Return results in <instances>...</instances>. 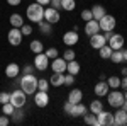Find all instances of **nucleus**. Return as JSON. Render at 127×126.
<instances>
[{
  "mask_svg": "<svg viewBox=\"0 0 127 126\" xmlns=\"http://www.w3.org/2000/svg\"><path fill=\"white\" fill-rule=\"evenodd\" d=\"M37 80L39 78L32 73H27V75H22L19 80V87L27 94V96H34V92L37 90Z\"/></svg>",
  "mask_w": 127,
  "mask_h": 126,
  "instance_id": "nucleus-1",
  "label": "nucleus"
},
{
  "mask_svg": "<svg viewBox=\"0 0 127 126\" xmlns=\"http://www.w3.org/2000/svg\"><path fill=\"white\" fill-rule=\"evenodd\" d=\"M26 15L31 22L34 24H39L41 20H44V5H41L37 2L34 3H29L27 5V10H26Z\"/></svg>",
  "mask_w": 127,
  "mask_h": 126,
  "instance_id": "nucleus-2",
  "label": "nucleus"
},
{
  "mask_svg": "<svg viewBox=\"0 0 127 126\" xmlns=\"http://www.w3.org/2000/svg\"><path fill=\"white\" fill-rule=\"evenodd\" d=\"M9 102H12L14 107H24L26 102H27V94H26L22 89H17V90L10 92V101Z\"/></svg>",
  "mask_w": 127,
  "mask_h": 126,
  "instance_id": "nucleus-3",
  "label": "nucleus"
},
{
  "mask_svg": "<svg viewBox=\"0 0 127 126\" xmlns=\"http://www.w3.org/2000/svg\"><path fill=\"white\" fill-rule=\"evenodd\" d=\"M108 96V106H112V107H122V104H124V94L119 90V89H114L112 92H108L107 94Z\"/></svg>",
  "mask_w": 127,
  "mask_h": 126,
  "instance_id": "nucleus-4",
  "label": "nucleus"
},
{
  "mask_svg": "<svg viewBox=\"0 0 127 126\" xmlns=\"http://www.w3.org/2000/svg\"><path fill=\"white\" fill-rule=\"evenodd\" d=\"M98 26H100V31H114L115 29V26H117V20L114 15H110V14H105L102 19L98 20Z\"/></svg>",
  "mask_w": 127,
  "mask_h": 126,
  "instance_id": "nucleus-5",
  "label": "nucleus"
},
{
  "mask_svg": "<svg viewBox=\"0 0 127 126\" xmlns=\"http://www.w3.org/2000/svg\"><path fill=\"white\" fill-rule=\"evenodd\" d=\"M7 41H9L12 46H19L20 43H22V31L19 27H12L7 32Z\"/></svg>",
  "mask_w": 127,
  "mask_h": 126,
  "instance_id": "nucleus-6",
  "label": "nucleus"
},
{
  "mask_svg": "<svg viewBox=\"0 0 127 126\" xmlns=\"http://www.w3.org/2000/svg\"><path fill=\"white\" fill-rule=\"evenodd\" d=\"M49 61H51V60L46 56L44 51H42V53H37L36 58H34V68H36V70H41V72H44V70L49 67Z\"/></svg>",
  "mask_w": 127,
  "mask_h": 126,
  "instance_id": "nucleus-7",
  "label": "nucleus"
},
{
  "mask_svg": "<svg viewBox=\"0 0 127 126\" xmlns=\"http://www.w3.org/2000/svg\"><path fill=\"white\" fill-rule=\"evenodd\" d=\"M61 15H59V10L54 7H48L44 9V20H48L49 24H58Z\"/></svg>",
  "mask_w": 127,
  "mask_h": 126,
  "instance_id": "nucleus-8",
  "label": "nucleus"
},
{
  "mask_svg": "<svg viewBox=\"0 0 127 126\" xmlns=\"http://www.w3.org/2000/svg\"><path fill=\"white\" fill-rule=\"evenodd\" d=\"M98 118V126H112L114 125V113H108V111H100L97 114Z\"/></svg>",
  "mask_w": 127,
  "mask_h": 126,
  "instance_id": "nucleus-9",
  "label": "nucleus"
},
{
  "mask_svg": "<svg viewBox=\"0 0 127 126\" xmlns=\"http://www.w3.org/2000/svg\"><path fill=\"white\" fill-rule=\"evenodd\" d=\"M34 104L37 107H46L49 104V96L44 90H36L34 92Z\"/></svg>",
  "mask_w": 127,
  "mask_h": 126,
  "instance_id": "nucleus-10",
  "label": "nucleus"
},
{
  "mask_svg": "<svg viewBox=\"0 0 127 126\" xmlns=\"http://www.w3.org/2000/svg\"><path fill=\"white\" fill-rule=\"evenodd\" d=\"M114 125H117V126L127 125V111L124 107H117V111L114 113Z\"/></svg>",
  "mask_w": 127,
  "mask_h": 126,
  "instance_id": "nucleus-11",
  "label": "nucleus"
},
{
  "mask_svg": "<svg viewBox=\"0 0 127 126\" xmlns=\"http://www.w3.org/2000/svg\"><path fill=\"white\" fill-rule=\"evenodd\" d=\"M103 44H107V39H105V36H103V34L97 32V34L90 36V46H92L93 49H100Z\"/></svg>",
  "mask_w": 127,
  "mask_h": 126,
  "instance_id": "nucleus-12",
  "label": "nucleus"
},
{
  "mask_svg": "<svg viewBox=\"0 0 127 126\" xmlns=\"http://www.w3.org/2000/svg\"><path fill=\"white\" fill-rule=\"evenodd\" d=\"M78 41H80V36H78L76 31H68V32L63 34V43H64L66 46H75Z\"/></svg>",
  "mask_w": 127,
  "mask_h": 126,
  "instance_id": "nucleus-13",
  "label": "nucleus"
},
{
  "mask_svg": "<svg viewBox=\"0 0 127 126\" xmlns=\"http://www.w3.org/2000/svg\"><path fill=\"white\" fill-rule=\"evenodd\" d=\"M124 36L122 34H117V32H114L112 34V38L108 39V46L112 49H122V46H124Z\"/></svg>",
  "mask_w": 127,
  "mask_h": 126,
  "instance_id": "nucleus-14",
  "label": "nucleus"
},
{
  "mask_svg": "<svg viewBox=\"0 0 127 126\" xmlns=\"http://www.w3.org/2000/svg\"><path fill=\"white\" fill-rule=\"evenodd\" d=\"M66 65H68V61L64 58H54L51 60V68H53V72H59V73H64L66 72Z\"/></svg>",
  "mask_w": 127,
  "mask_h": 126,
  "instance_id": "nucleus-15",
  "label": "nucleus"
},
{
  "mask_svg": "<svg viewBox=\"0 0 127 126\" xmlns=\"http://www.w3.org/2000/svg\"><path fill=\"white\" fill-rule=\"evenodd\" d=\"M108 84H107V80H100V82H97V84H95V89H93V90H95V96L97 97H105L108 94Z\"/></svg>",
  "mask_w": 127,
  "mask_h": 126,
  "instance_id": "nucleus-16",
  "label": "nucleus"
},
{
  "mask_svg": "<svg viewBox=\"0 0 127 126\" xmlns=\"http://www.w3.org/2000/svg\"><path fill=\"white\" fill-rule=\"evenodd\" d=\"M85 32H87L88 38H90V36H93V34H97V32H100L98 20L92 19V20H88V22H85Z\"/></svg>",
  "mask_w": 127,
  "mask_h": 126,
  "instance_id": "nucleus-17",
  "label": "nucleus"
},
{
  "mask_svg": "<svg viewBox=\"0 0 127 126\" xmlns=\"http://www.w3.org/2000/svg\"><path fill=\"white\" fill-rule=\"evenodd\" d=\"M87 106L83 104V102H78V104H73V109H71V113H69V116H73V118H83L85 114H87Z\"/></svg>",
  "mask_w": 127,
  "mask_h": 126,
  "instance_id": "nucleus-18",
  "label": "nucleus"
},
{
  "mask_svg": "<svg viewBox=\"0 0 127 126\" xmlns=\"http://www.w3.org/2000/svg\"><path fill=\"white\" fill-rule=\"evenodd\" d=\"M49 85H53V87H61V85H64V73L53 72V75L49 78Z\"/></svg>",
  "mask_w": 127,
  "mask_h": 126,
  "instance_id": "nucleus-19",
  "label": "nucleus"
},
{
  "mask_svg": "<svg viewBox=\"0 0 127 126\" xmlns=\"http://www.w3.org/2000/svg\"><path fill=\"white\" fill-rule=\"evenodd\" d=\"M90 10H92V15H93V19H95V20H100L105 14H107L105 7H103V5H100V3H95Z\"/></svg>",
  "mask_w": 127,
  "mask_h": 126,
  "instance_id": "nucleus-20",
  "label": "nucleus"
},
{
  "mask_svg": "<svg viewBox=\"0 0 127 126\" xmlns=\"http://www.w3.org/2000/svg\"><path fill=\"white\" fill-rule=\"evenodd\" d=\"M19 73H20V67L17 65V63H9L7 68H5V75H7L9 78L19 77Z\"/></svg>",
  "mask_w": 127,
  "mask_h": 126,
  "instance_id": "nucleus-21",
  "label": "nucleus"
},
{
  "mask_svg": "<svg viewBox=\"0 0 127 126\" xmlns=\"http://www.w3.org/2000/svg\"><path fill=\"white\" fill-rule=\"evenodd\" d=\"M81 99H83V92H81L80 89H71V92H69V96H68L69 102L78 104V102H81Z\"/></svg>",
  "mask_w": 127,
  "mask_h": 126,
  "instance_id": "nucleus-22",
  "label": "nucleus"
},
{
  "mask_svg": "<svg viewBox=\"0 0 127 126\" xmlns=\"http://www.w3.org/2000/svg\"><path fill=\"white\" fill-rule=\"evenodd\" d=\"M29 48H31V51H32L34 55H37V53H42V51H44V44H42L41 39H34V41H31Z\"/></svg>",
  "mask_w": 127,
  "mask_h": 126,
  "instance_id": "nucleus-23",
  "label": "nucleus"
},
{
  "mask_svg": "<svg viewBox=\"0 0 127 126\" xmlns=\"http://www.w3.org/2000/svg\"><path fill=\"white\" fill-rule=\"evenodd\" d=\"M10 26H12V27H22V26H24V17H22V15H20V14H12V15H10Z\"/></svg>",
  "mask_w": 127,
  "mask_h": 126,
  "instance_id": "nucleus-24",
  "label": "nucleus"
},
{
  "mask_svg": "<svg viewBox=\"0 0 127 126\" xmlns=\"http://www.w3.org/2000/svg\"><path fill=\"white\" fill-rule=\"evenodd\" d=\"M66 72L76 77V75L80 73V63L76 61V60H71V61H68V65H66Z\"/></svg>",
  "mask_w": 127,
  "mask_h": 126,
  "instance_id": "nucleus-25",
  "label": "nucleus"
},
{
  "mask_svg": "<svg viewBox=\"0 0 127 126\" xmlns=\"http://www.w3.org/2000/svg\"><path fill=\"white\" fill-rule=\"evenodd\" d=\"M112 51H114V49L110 48L108 44H103L102 48L98 49V55H100V58H102V60H110V55H112Z\"/></svg>",
  "mask_w": 127,
  "mask_h": 126,
  "instance_id": "nucleus-26",
  "label": "nucleus"
},
{
  "mask_svg": "<svg viewBox=\"0 0 127 126\" xmlns=\"http://www.w3.org/2000/svg\"><path fill=\"white\" fill-rule=\"evenodd\" d=\"M110 61H112V63H122V61H124V53H122V49H114L112 55H110Z\"/></svg>",
  "mask_w": 127,
  "mask_h": 126,
  "instance_id": "nucleus-27",
  "label": "nucleus"
},
{
  "mask_svg": "<svg viewBox=\"0 0 127 126\" xmlns=\"http://www.w3.org/2000/svg\"><path fill=\"white\" fill-rule=\"evenodd\" d=\"M83 121L90 126H98V118H97V114H93V113H90V114L87 113V114L83 116Z\"/></svg>",
  "mask_w": 127,
  "mask_h": 126,
  "instance_id": "nucleus-28",
  "label": "nucleus"
},
{
  "mask_svg": "<svg viewBox=\"0 0 127 126\" xmlns=\"http://www.w3.org/2000/svg\"><path fill=\"white\" fill-rule=\"evenodd\" d=\"M61 9L66 10V12H71V10L76 9V2L75 0H61Z\"/></svg>",
  "mask_w": 127,
  "mask_h": 126,
  "instance_id": "nucleus-29",
  "label": "nucleus"
},
{
  "mask_svg": "<svg viewBox=\"0 0 127 126\" xmlns=\"http://www.w3.org/2000/svg\"><path fill=\"white\" fill-rule=\"evenodd\" d=\"M102 109H103V102H102V101H92V102H90V113L98 114Z\"/></svg>",
  "mask_w": 127,
  "mask_h": 126,
  "instance_id": "nucleus-30",
  "label": "nucleus"
},
{
  "mask_svg": "<svg viewBox=\"0 0 127 126\" xmlns=\"http://www.w3.org/2000/svg\"><path fill=\"white\" fill-rule=\"evenodd\" d=\"M51 27H53V24H49L48 20H41L39 22V31L42 34H46V36L51 34Z\"/></svg>",
  "mask_w": 127,
  "mask_h": 126,
  "instance_id": "nucleus-31",
  "label": "nucleus"
},
{
  "mask_svg": "<svg viewBox=\"0 0 127 126\" xmlns=\"http://www.w3.org/2000/svg\"><path fill=\"white\" fill-rule=\"evenodd\" d=\"M107 84H108V87H110V89H120V77L112 75V77H108Z\"/></svg>",
  "mask_w": 127,
  "mask_h": 126,
  "instance_id": "nucleus-32",
  "label": "nucleus"
},
{
  "mask_svg": "<svg viewBox=\"0 0 127 126\" xmlns=\"http://www.w3.org/2000/svg\"><path fill=\"white\" fill-rule=\"evenodd\" d=\"M14 111H15V107H14L12 102H5V104H2V114L12 116V114H14Z\"/></svg>",
  "mask_w": 127,
  "mask_h": 126,
  "instance_id": "nucleus-33",
  "label": "nucleus"
},
{
  "mask_svg": "<svg viewBox=\"0 0 127 126\" xmlns=\"http://www.w3.org/2000/svg\"><path fill=\"white\" fill-rule=\"evenodd\" d=\"M24 111H22V107H15V111H14V114H12V119H14V123H20L22 119H24Z\"/></svg>",
  "mask_w": 127,
  "mask_h": 126,
  "instance_id": "nucleus-34",
  "label": "nucleus"
},
{
  "mask_svg": "<svg viewBox=\"0 0 127 126\" xmlns=\"http://www.w3.org/2000/svg\"><path fill=\"white\" fill-rule=\"evenodd\" d=\"M37 90H44V92H48V90H49V80H46V78L37 80Z\"/></svg>",
  "mask_w": 127,
  "mask_h": 126,
  "instance_id": "nucleus-35",
  "label": "nucleus"
},
{
  "mask_svg": "<svg viewBox=\"0 0 127 126\" xmlns=\"http://www.w3.org/2000/svg\"><path fill=\"white\" fill-rule=\"evenodd\" d=\"M63 58L66 60V61H71V60L76 58V53H75V51H73L71 48H66V51L63 53Z\"/></svg>",
  "mask_w": 127,
  "mask_h": 126,
  "instance_id": "nucleus-36",
  "label": "nucleus"
},
{
  "mask_svg": "<svg viewBox=\"0 0 127 126\" xmlns=\"http://www.w3.org/2000/svg\"><path fill=\"white\" fill-rule=\"evenodd\" d=\"M46 56H48L49 60H54V58L59 56V51L56 48H49V49H46Z\"/></svg>",
  "mask_w": 127,
  "mask_h": 126,
  "instance_id": "nucleus-37",
  "label": "nucleus"
},
{
  "mask_svg": "<svg viewBox=\"0 0 127 126\" xmlns=\"http://www.w3.org/2000/svg\"><path fill=\"white\" fill-rule=\"evenodd\" d=\"M93 19V15H92V10L90 9H85L83 12H81V20H85V22H88V20Z\"/></svg>",
  "mask_w": 127,
  "mask_h": 126,
  "instance_id": "nucleus-38",
  "label": "nucleus"
},
{
  "mask_svg": "<svg viewBox=\"0 0 127 126\" xmlns=\"http://www.w3.org/2000/svg\"><path fill=\"white\" fill-rule=\"evenodd\" d=\"M20 31H22V36H31V34H32V27H31L29 24H26V22H24V26L20 27Z\"/></svg>",
  "mask_w": 127,
  "mask_h": 126,
  "instance_id": "nucleus-39",
  "label": "nucleus"
},
{
  "mask_svg": "<svg viewBox=\"0 0 127 126\" xmlns=\"http://www.w3.org/2000/svg\"><path fill=\"white\" fill-rule=\"evenodd\" d=\"M10 101V92H0V104H5Z\"/></svg>",
  "mask_w": 127,
  "mask_h": 126,
  "instance_id": "nucleus-40",
  "label": "nucleus"
},
{
  "mask_svg": "<svg viewBox=\"0 0 127 126\" xmlns=\"http://www.w3.org/2000/svg\"><path fill=\"white\" fill-rule=\"evenodd\" d=\"M64 84H66V85H73V84H75V75H71V73L64 75Z\"/></svg>",
  "mask_w": 127,
  "mask_h": 126,
  "instance_id": "nucleus-41",
  "label": "nucleus"
},
{
  "mask_svg": "<svg viewBox=\"0 0 127 126\" xmlns=\"http://www.w3.org/2000/svg\"><path fill=\"white\" fill-rule=\"evenodd\" d=\"M7 125H10L9 116H7V114H2V116H0V126H7Z\"/></svg>",
  "mask_w": 127,
  "mask_h": 126,
  "instance_id": "nucleus-42",
  "label": "nucleus"
},
{
  "mask_svg": "<svg viewBox=\"0 0 127 126\" xmlns=\"http://www.w3.org/2000/svg\"><path fill=\"white\" fill-rule=\"evenodd\" d=\"M34 72V65H26V67L22 68V73L24 75H27V73H32Z\"/></svg>",
  "mask_w": 127,
  "mask_h": 126,
  "instance_id": "nucleus-43",
  "label": "nucleus"
},
{
  "mask_svg": "<svg viewBox=\"0 0 127 126\" xmlns=\"http://www.w3.org/2000/svg\"><path fill=\"white\" fill-rule=\"evenodd\" d=\"M49 5L59 10V9H61V0H51V2H49Z\"/></svg>",
  "mask_w": 127,
  "mask_h": 126,
  "instance_id": "nucleus-44",
  "label": "nucleus"
},
{
  "mask_svg": "<svg viewBox=\"0 0 127 126\" xmlns=\"http://www.w3.org/2000/svg\"><path fill=\"white\" fill-rule=\"evenodd\" d=\"M71 109H73V102H66V104H64V113H66V114H69V113H71Z\"/></svg>",
  "mask_w": 127,
  "mask_h": 126,
  "instance_id": "nucleus-45",
  "label": "nucleus"
},
{
  "mask_svg": "<svg viewBox=\"0 0 127 126\" xmlns=\"http://www.w3.org/2000/svg\"><path fill=\"white\" fill-rule=\"evenodd\" d=\"M120 87H122V90H124V92L127 90V75L124 78H120Z\"/></svg>",
  "mask_w": 127,
  "mask_h": 126,
  "instance_id": "nucleus-46",
  "label": "nucleus"
},
{
  "mask_svg": "<svg viewBox=\"0 0 127 126\" xmlns=\"http://www.w3.org/2000/svg\"><path fill=\"white\" fill-rule=\"evenodd\" d=\"M20 2H22V0H7V3H9V5H14V7H15V5H20Z\"/></svg>",
  "mask_w": 127,
  "mask_h": 126,
  "instance_id": "nucleus-47",
  "label": "nucleus"
},
{
  "mask_svg": "<svg viewBox=\"0 0 127 126\" xmlns=\"http://www.w3.org/2000/svg\"><path fill=\"white\" fill-rule=\"evenodd\" d=\"M112 34H114L112 31H105V34H103V36H105V39H107V41H108V39L112 38Z\"/></svg>",
  "mask_w": 127,
  "mask_h": 126,
  "instance_id": "nucleus-48",
  "label": "nucleus"
},
{
  "mask_svg": "<svg viewBox=\"0 0 127 126\" xmlns=\"http://www.w3.org/2000/svg\"><path fill=\"white\" fill-rule=\"evenodd\" d=\"M36 2L41 3V5H49V2H51V0H36Z\"/></svg>",
  "mask_w": 127,
  "mask_h": 126,
  "instance_id": "nucleus-49",
  "label": "nucleus"
},
{
  "mask_svg": "<svg viewBox=\"0 0 127 126\" xmlns=\"http://www.w3.org/2000/svg\"><path fill=\"white\" fill-rule=\"evenodd\" d=\"M122 53H124V61H127V48L122 49Z\"/></svg>",
  "mask_w": 127,
  "mask_h": 126,
  "instance_id": "nucleus-50",
  "label": "nucleus"
},
{
  "mask_svg": "<svg viewBox=\"0 0 127 126\" xmlns=\"http://www.w3.org/2000/svg\"><path fill=\"white\" fill-rule=\"evenodd\" d=\"M120 73H122V75L126 77V75H127V67H124V68H122V72H120Z\"/></svg>",
  "mask_w": 127,
  "mask_h": 126,
  "instance_id": "nucleus-51",
  "label": "nucleus"
},
{
  "mask_svg": "<svg viewBox=\"0 0 127 126\" xmlns=\"http://www.w3.org/2000/svg\"><path fill=\"white\" fill-rule=\"evenodd\" d=\"M122 107H124V109L127 111V102H126V101H124V104H122Z\"/></svg>",
  "mask_w": 127,
  "mask_h": 126,
  "instance_id": "nucleus-52",
  "label": "nucleus"
},
{
  "mask_svg": "<svg viewBox=\"0 0 127 126\" xmlns=\"http://www.w3.org/2000/svg\"><path fill=\"white\" fill-rule=\"evenodd\" d=\"M124 99H126V102H127V90H126V94H124Z\"/></svg>",
  "mask_w": 127,
  "mask_h": 126,
  "instance_id": "nucleus-53",
  "label": "nucleus"
}]
</instances>
